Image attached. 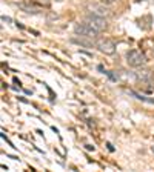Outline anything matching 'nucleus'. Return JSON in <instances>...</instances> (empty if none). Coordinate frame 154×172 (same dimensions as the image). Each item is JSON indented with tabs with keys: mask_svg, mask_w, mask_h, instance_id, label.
I'll return each instance as SVG.
<instances>
[{
	"mask_svg": "<svg viewBox=\"0 0 154 172\" xmlns=\"http://www.w3.org/2000/svg\"><path fill=\"white\" fill-rule=\"evenodd\" d=\"M85 22L89 23V25H91L94 29H97L99 32L105 31V29L108 28L106 19H105V17H100V16H97V14H93V12H88V14L85 16Z\"/></svg>",
	"mask_w": 154,
	"mask_h": 172,
	"instance_id": "nucleus-3",
	"label": "nucleus"
},
{
	"mask_svg": "<svg viewBox=\"0 0 154 172\" xmlns=\"http://www.w3.org/2000/svg\"><path fill=\"white\" fill-rule=\"evenodd\" d=\"M106 146H108V149H109L111 152L114 151V148H112V144H111V143H106Z\"/></svg>",
	"mask_w": 154,
	"mask_h": 172,
	"instance_id": "nucleus-13",
	"label": "nucleus"
},
{
	"mask_svg": "<svg viewBox=\"0 0 154 172\" xmlns=\"http://www.w3.org/2000/svg\"><path fill=\"white\" fill-rule=\"evenodd\" d=\"M20 8H22V9H25L26 12H32V14H37V12H38V9L31 8V6H28V5H20Z\"/></svg>",
	"mask_w": 154,
	"mask_h": 172,
	"instance_id": "nucleus-9",
	"label": "nucleus"
},
{
	"mask_svg": "<svg viewBox=\"0 0 154 172\" xmlns=\"http://www.w3.org/2000/svg\"><path fill=\"white\" fill-rule=\"evenodd\" d=\"M136 78H137V80H140V82H146V83H149V82L152 80V72L148 71V69L137 71V72H136Z\"/></svg>",
	"mask_w": 154,
	"mask_h": 172,
	"instance_id": "nucleus-6",
	"label": "nucleus"
},
{
	"mask_svg": "<svg viewBox=\"0 0 154 172\" xmlns=\"http://www.w3.org/2000/svg\"><path fill=\"white\" fill-rule=\"evenodd\" d=\"M86 9H88V12H93V14H97L100 17H108L109 16V11L103 3H100V5L99 3H89L86 6Z\"/></svg>",
	"mask_w": 154,
	"mask_h": 172,
	"instance_id": "nucleus-5",
	"label": "nucleus"
},
{
	"mask_svg": "<svg viewBox=\"0 0 154 172\" xmlns=\"http://www.w3.org/2000/svg\"><path fill=\"white\" fill-rule=\"evenodd\" d=\"M126 62L130 66H133V68H139V66H143L146 63V57L142 51L131 49V51L126 52Z\"/></svg>",
	"mask_w": 154,
	"mask_h": 172,
	"instance_id": "nucleus-2",
	"label": "nucleus"
},
{
	"mask_svg": "<svg viewBox=\"0 0 154 172\" xmlns=\"http://www.w3.org/2000/svg\"><path fill=\"white\" fill-rule=\"evenodd\" d=\"M56 2H62V0H56Z\"/></svg>",
	"mask_w": 154,
	"mask_h": 172,
	"instance_id": "nucleus-15",
	"label": "nucleus"
},
{
	"mask_svg": "<svg viewBox=\"0 0 154 172\" xmlns=\"http://www.w3.org/2000/svg\"><path fill=\"white\" fill-rule=\"evenodd\" d=\"M74 32L75 35H80V37H85V38H89V40H94V38H97L99 35V31L94 29L89 23H75L74 26Z\"/></svg>",
	"mask_w": 154,
	"mask_h": 172,
	"instance_id": "nucleus-1",
	"label": "nucleus"
},
{
	"mask_svg": "<svg viewBox=\"0 0 154 172\" xmlns=\"http://www.w3.org/2000/svg\"><path fill=\"white\" fill-rule=\"evenodd\" d=\"M130 94H131L133 97H136L137 100H142V101H146V103H154V98H148V97H145V95H140V94H137L136 91H130Z\"/></svg>",
	"mask_w": 154,
	"mask_h": 172,
	"instance_id": "nucleus-8",
	"label": "nucleus"
},
{
	"mask_svg": "<svg viewBox=\"0 0 154 172\" xmlns=\"http://www.w3.org/2000/svg\"><path fill=\"white\" fill-rule=\"evenodd\" d=\"M86 149H88V151H94V146H91V144H86Z\"/></svg>",
	"mask_w": 154,
	"mask_h": 172,
	"instance_id": "nucleus-14",
	"label": "nucleus"
},
{
	"mask_svg": "<svg viewBox=\"0 0 154 172\" xmlns=\"http://www.w3.org/2000/svg\"><path fill=\"white\" fill-rule=\"evenodd\" d=\"M116 2V0H100V3H103V5H112Z\"/></svg>",
	"mask_w": 154,
	"mask_h": 172,
	"instance_id": "nucleus-12",
	"label": "nucleus"
},
{
	"mask_svg": "<svg viewBox=\"0 0 154 172\" xmlns=\"http://www.w3.org/2000/svg\"><path fill=\"white\" fill-rule=\"evenodd\" d=\"M2 22L3 23H12V19L11 17H6V16H2Z\"/></svg>",
	"mask_w": 154,
	"mask_h": 172,
	"instance_id": "nucleus-11",
	"label": "nucleus"
},
{
	"mask_svg": "<svg viewBox=\"0 0 154 172\" xmlns=\"http://www.w3.org/2000/svg\"><path fill=\"white\" fill-rule=\"evenodd\" d=\"M71 42H72V43H77V45H82V46H86V48H91V46H93V40L85 38V37H80V35L72 37Z\"/></svg>",
	"mask_w": 154,
	"mask_h": 172,
	"instance_id": "nucleus-7",
	"label": "nucleus"
},
{
	"mask_svg": "<svg viewBox=\"0 0 154 172\" xmlns=\"http://www.w3.org/2000/svg\"><path fill=\"white\" fill-rule=\"evenodd\" d=\"M34 3H37V5H43V6H48L49 5V0H32Z\"/></svg>",
	"mask_w": 154,
	"mask_h": 172,
	"instance_id": "nucleus-10",
	"label": "nucleus"
},
{
	"mask_svg": "<svg viewBox=\"0 0 154 172\" xmlns=\"http://www.w3.org/2000/svg\"><path fill=\"white\" fill-rule=\"evenodd\" d=\"M96 48L100 52L106 54V56H111V54H114V52H116V43L112 40H109V38H97Z\"/></svg>",
	"mask_w": 154,
	"mask_h": 172,
	"instance_id": "nucleus-4",
	"label": "nucleus"
}]
</instances>
